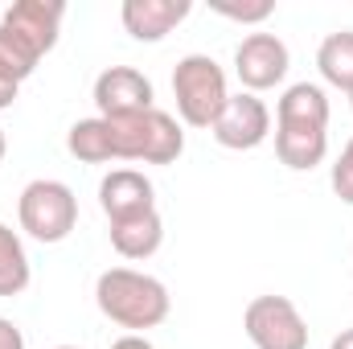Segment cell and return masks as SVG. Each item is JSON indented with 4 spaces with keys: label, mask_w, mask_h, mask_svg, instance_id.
<instances>
[{
    "label": "cell",
    "mask_w": 353,
    "mask_h": 349,
    "mask_svg": "<svg viewBox=\"0 0 353 349\" xmlns=\"http://www.w3.org/2000/svg\"><path fill=\"white\" fill-rule=\"evenodd\" d=\"M329 94L321 83H292L275 103V157L292 173H312L329 157Z\"/></svg>",
    "instance_id": "1"
},
{
    "label": "cell",
    "mask_w": 353,
    "mask_h": 349,
    "mask_svg": "<svg viewBox=\"0 0 353 349\" xmlns=\"http://www.w3.org/2000/svg\"><path fill=\"white\" fill-rule=\"evenodd\" d=\"M94 304L111 325H119L128 333H148V329L165 325L173 312L169 288L157 275L136 271V267H107L94 279Z\"/></svg>",
    "instance_id": "2"
},
{
    "label": "cell",
    "mask_w": 353,
    "mask_h": 349,
    "mask_svg": "<svg viewBox=\"0 0 353 349\" xmlns=\"http://www.w3.org/2000/svg\"><path fill=\"white\" fill-rule=\"evenodd\" d=\"M66 4L62 0H17L0 17V66L25 83L37 62L58 46Z\"/></svg>",
    "instance_id": "3"
},
{
    "label": "cell",
    "mask_w": 353,
    "mask_h": 349,
    "mask_svg": "<svg viewBox=\"0 0 353 349\" xmlns=\"http://www.w3.org/2000/svg\"><path fill=\"white\" fill-rule=\"evenodd\" d=\"M111 123V140H115V161H132V165H173L185 152V132L181 119L152 107L144 115H128V119H107Z\"/></svg>",
    "instance_id": "4"
},
{
    "label": "cell",
    "mask_w": 353,
    "mask_h": 349,
    "mask_svg": "<svg viewBox=\"0 0 353 349\" xmlns=\"http://www.w3.org/2000/svg\"><path fill=\"white\" fill-rule=\"evenodd\" d=\"M17 222L33 243H46V247L66 243L70 230L79 226V197L66 181L37 177L17 197Z\"/></svg>",
    "instance_id": "5"
},
{
    "label": "cell",
    "mask_w": 353,
    "mask_h": 349,
    "mask_svg": "<svg viewBox=\"0 0 353 349\" xmlns=\"http://www.w3.org/2000/svg\"><path fill=\"white\" fill-rule=\"evenodd\" d=\"M173 99H176V119L181 123L214 128L226 99H230L226 70L210 54H185L173 70Z\"/></svg>",
    "instance_id": "6"
},
{
    "label": "cell",
    "mask_w": 353,
    "mask_h": 349,
    "mask_svg": "<svg viewBox=\"0 0 353 349\" xmlns=\"http://www.w3.org/2000/svg\"><path fill=\"white\" fill-rule=\"evenodd\" d=\"M243 333L255 349H308V321L288 296H255L243 312Z\"/></svg>",
    "instance_id": "7"
},
{
    "label": "cell",
    "mask_w": 353,
    "mask_h": 349,
    "mask_svg": "<svg viewBox=\"0 0 353 349\" xmlns=\"http://www.w3.org/2000/svg\"><path fill=\"white\" fill-rule=\"evenodd\" d=\"M90 99H94L103 119H128V115H144V111L157 107L152 79L144 70H136V66H107L94 79Z\"/></svg>",
    "instance_id": "8"
},
{
    "label": "cell",
    "mask_w": 353,
    "mask_h": 349,
    "mask_svg": "<svg viewBox=\"0 0 353 349\" xmlns=\"http://www.w3.org/2000/svg\"><path fill=\"white\" fill-rule=\"evenodd\" d=\"M288 66H292V54L283 46V37L275 33H247L234 50V74L243 90L251 94H263V90H275L283 79H288Z\"/></svg>",
    "instance_id": "9"
},
{
    "label": "cell",
    "mask_w": 353,
    "mask_h": 349,
    "mask_svg": "<svg viewBox=\"0 0 353 349\" xmlns=\"http://www.w3.org/2000/svg\"><path fill=\"white\" fill-rule=\"evenodd\" d=\"M210 132H214V140L222 148L251 152V148H259L267 136H271V107H267L259 94L239 90V94L226 99V107H222V115H218V123Z\"/></svg>",
    "instance_id": "10"
},
{
    "label": "cell",
    "mask_w": 353,
    "mask_h": 349,
    "mask_svg": "<svg viewBox=\"0 0 353 349\" xmlns=\"http://www.w3.org/2000/svg\"><path fill=\"white\" fill-rule=\"evenodd\" d=\"M99 210L107 214V222L148 214L157 210V185L140 169H111L99 181Z\"/></svg>",
    "instance_id": "11"
},
{
    "label": "cell",
    "mask_w": 353,
    "mask_h": 349,
    "mask_svg": "<svg viewBox=\"0 0 353 349\" xmlns=\"http://www.w3.org/2000/svg\"><path fill=\"white\" fill-rule=\"evenodd\" d=\"M189 12H193L189 0H123V4H119L123 29H128L136 41H144V46L165 41Z\"/></svg>",
    "instance_id": "12"
},
{
    "label": "cell",
    "mask_w": 353,
    "mask_h": 349,
    "mask_svg": "<svg viewBox=\"0 0 353 349\" xmlns=\"http://www.w3.org/2000/svg\"><path fill=\"white\" fill-rule=\"evenodd\" d=\"M107 226H111L107 235H111L115 255H123V259H132V263L152 259L161 251V243H165V218L157 210L136 214V218H119V222H107Z\"/></svg>",
    "instance_id": "13"
},
{
    "label": "cell",
    "mask_w": 353,
    "mask_h": 349,
    "mask_svg": "<svg viewBox=\"0 0 353 349\" xmlns=\"http://www.w3.org/2000/svg\"><path fill=\"white\" fill-rule=\"evenodd\" d=\"M66 152L83 165H111L115 161V140H111V123L103 115H90L70 123L66 132Z\"/></svg>",
    "instance_id": "14"
},
{
    "label": "cell",
    "mask_w": 353,
    "mask_h": 349,
    "mask_svg": "<svg viewBox=\"0 0 353 349\" xmlns=\"http://www.w3.org/2000/svg\"><path fill=\"white\" fill-rule=\"evenodd\" d=\"M316 70L325 79V87L333 90H353V29H337L316 46Z\"/></svg>",
    "instance_id": "15"
},
{
    "label": "cell",
    "mask_w": 353,
    "mask_h": 349,
    "mask_svg": "<svg viewBox=\"0 0 353 349\" xmlns=\"http://www.w3.org/2000/svg\"><path fill=\"white\" fill-rule=\"evenodd\" d=\"M29 279H33V263H29V251H25L21 235L8 222H0V296L4 300L21 296L29 288Z\"/></svg>",
    "instance_id": "16"
},
{
    "label": "cell",
    "mask_w": 353,
    "mask_h": 349,
    "mask_svg": "<svg viewBox=\"0 0 353 349\" xmlns=\"http://www.w3.org/2000/svg\"><path fill=\"white\" fill-rule=\"evenodd\" d=\"M214 12L239 25H263L275 17V0H214Z\"/></svg>",
    "instance_id": "17"
},
{
    "label": "cell",
    "mask_w": 353,
    "mask_h": 349,
    "mask_svg": "<svg viewBox=\"0 0 353 349\" xmlns=\"http://www.w3.org/2000/svg\"><path fill=\"white\" fill-rule=\"evenodd\" d=\"M329 185H333V193L353 206V136L345 140V148H341V157L333 161V169H329Z\"/></svg>",
    "instance_id": "18"
},
{
    "label": "cell",
    "mask_w": 353,
    "mask_h": 349,
    "mask_svg": "<svg viewBox=\"0 0 353 349\" xmlns=\"http://www.w3.org/2000/svg\"><path fill=\"white\" fill-rule=\"evenodd\" d=\"M17 94H21V83H17V79L0 66V111H8V107L17 103Z\"/></svg>",
    "instance_id": "19"
},
{
    "label": "cell",
    "mask_w": 353,
    "mask_h": 349,
    "mask_svg": "<svg viewBox=\"0 0 353 349\" xmlns=\"http://www.w3.org/2000/svg\"><path fill=\"white\" fill-rule=\"evenodd\" d=\"M0 349H25V333L8 317H0Z\"/></svg>",
    "instance_id": "20"
},
{
    "label": "cell",
    "mask_w": 353,
    "mask_h": 349,
    "mask_svg": "<svg viewBox=\"0 0 353 349\" xmlns=\"http://www.w3.org/2000/svg\"><path fill=\"white\" fill-rule=\"evenodd\" d=\"M111 349H157L144 333H123V337H115L111 341Z\"/></svg>",
    "instance_id": "21"
},
{
    "label": "cell",
    "mask_w": 353,
    "mask_h": 349,
    "mask_svg": "<svg viewBox=\"0 0 353 349\" xmlns=\"http://www.w3.org/2000/svg\"><path fill=\"white\" fill-rule=\"evenodd\" d=\"M329 349H353V329H341L337 337H333V346Z\"/></svg>",
    "instance_id": "22"
},
{
    "label": "cell",
    "mask_w": 353,
    "mask_h": 349,
    "mask_svg": "<svg viewBox=\"0 0 353 349\" xmlns=\"http://www.w3.org/2000/svg\"><path fill=\"white\" fill-rule=\"evenodd\" d=\"M4 152H8V136H4V128H0V165H4Z\"/></svg>",
    "instance_id": "23"
},
{
    "label": "cell",
    "mask_w": 353,
    "mask_h": 349,
    "mask_svg": "<svg viewBox=\"0 0 353 349\" xmlns=\"http://www.w3.org/2000/svg\"><path fill=\"white\" fill-rule=\"evenodd\" d=\"M54 349H79V346H54Z\"/></svg>",
    "instance_id": "24"
},
{
    "label": "cell",
    "mask_w": 353,
    "mask_h": 349,
    "mask_svg": "<svg viewBox=\"0 0 353 349\" xmlns=\"http://www.w3.org/2000/svg\"><path fill=\"white\" fill-rule=\"evenodd\" d=\"M350 107H353V90H350Z\"/></svg>",
    "instance_id": "25"
}]
</instances>
